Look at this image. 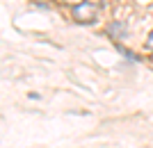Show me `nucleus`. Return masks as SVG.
Masks as SVG:
<instances>
[{"mask_svg":"<svg viewBox=\"0 0 153 148\" xmlns=\"http://www.w3.org/2000/svg\"><path fill=\"white\" fill-rule=\"evenodd\" d=\"M96 12H98V5H94V2L73 5V18H76L78 23H89V21H94Z\"/></svg>","mask_w":153,"mask_h":148,"instance_id":"1","label":"nucleus"},{"mask_svg":"<svg viewBox=\"0 0 153 148\" xmlns=\"http://www.w3.org/2000/svg\"><path fill=\"white\" fill-rule=\"evenodd\" d=\"M146 50L153 52V30H151V34H149V39H146Z\"/></svg>","mask_w":153,"mask_h":148,"instance_id":"2","label":"nucleus"},{"mask_svg":"<svg viewBox=\"0 0 153 148\" xmlns=\"http://www.w3.org/2000/svg\"><path fill=\"white\" fill-rule=\"evenodd\" d=\"M62 2H66V5H80L82 0H62Z\"/></svg>","mask_w":153,"mask_h":148,"instance_id":"3","label":"nucleus"}]
</instances>
